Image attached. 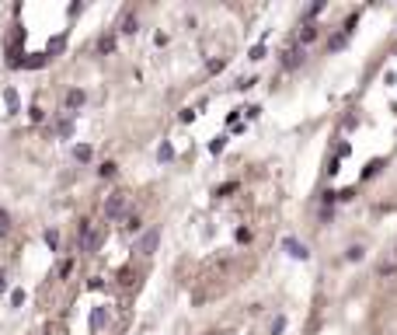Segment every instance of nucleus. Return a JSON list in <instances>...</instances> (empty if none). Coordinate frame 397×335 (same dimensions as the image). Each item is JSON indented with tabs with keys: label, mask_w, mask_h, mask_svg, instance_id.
I'll use <instances>...</instances> for the list:
<instances>
[{
	"label": "nucleus",
	"mask_w": 397,
	"mask_h": 335,
	"mask_svg": "<svg viewBox=\"0 0 397 335\" xmlns=\"http://www.w3.org/2000/svg\"><path fill=\"white\" fill-rule=\"evenodd\" d=\"M317 31H321V28H317V25H310V21H307V25L300 28V35H296V42H300V46H307V42H313V39H317Z\"/></svg>",
	"instance_id": "6"
},
{
	"label": "nucleus",
	"mask_w": 397,
	"mask_h": 335,
	"mask_svg": "<svg viewBox=\"0 0 397 335\" xmlns=\"http://www.w3.org/2000/svg\"><path fill=\"white\" fill-rule=\"evenodd\" d=\"M303 56H307V53H303L300 46H293V49H286V53H283V66H286V70H293V66H300V63H303Z\"/></svg>",
	"instance_id": "4"
},
{
	"label": "nucleus",
	"mask_w": 397,
	"mask_h": 335,
	"mask_svg": "<svg viewBox=\"0 0 397 335\" xmlns=\"http://www.w3.org/2000/svg\"><path fill=\"white\" fill-rule=\"evenodd\" d=\"M101 238H105V231L98 227V223L84 220L81 231H77V248H81V251H98V248H101Z\"/></svg>",
	"instance_id": "1"
},
{
	"label": "nucleus",
	"mask_w": 397,
	"mask_h": 335,
	"mask_svg": "<svg viewBox=\"0 0 397 335\" xmlns=\"http://www.w3.org/2000/svg\"><path fill=\"white\" fill-rule=\"evenodd\" d=\"M11 231V216H7V210H0V238H4Z\"/></svg>",
	"instance_id": "10"
},
{
	"label": "nucleus",
	"mask_w": 397,
	"mask_h": 335,
	"mask_svg": "<svg viewBox=\"0 0 397 335\" xmlns=\"http://www.w3.org/2000/svg\"><path fill=\"white\" fill-rule=\"evenodd\" d=\"M359 258H363V248H359V244L348 248V262H359Z\"/></svg>",
	"instance_id": "16"
},
{
	"label": "nucleus",
	"mask_w": 397,
	"mask_h": 335,
	"mask_svg": "<svg viewBox=\"0 0 397 335\" xmlns=\"http://www.w3.org/2000/svg\"><path fill=\"white\" fill-rule=\"evenodd\" d=\"M157 157H161V161H171V157H174V151H171V143H164V147H161V151H157Z\"/></svg>",
	"instance_id": "14"
},
{
	"label": "nucleus",
	"mask_w": 397,
	"mask_h": 335,
	"mask_svg": "<svg viewBox=\"0 0 397 335\" xmlns=\"http://www.w3.org/2000/svg\"><path fill=\"white\" fill-rule=\"evenodd\" d=\"M136 227H140V216L129 213V216H126V231H136Z\"/></svg>",
	"instance_id": "18"
},
{
	"label": "nucleus",
	"mask_w": 397,
	"mask_h": 335,
	"mask_svg": "<svg viewBox=\"0 0 397 335\" xmlns=\"http://www.w3.org/2000/svg\"><path fill=\"white\" fill-rule=\"evenodd\" d=\"M46 244L56 251V248H59V234H56V231H46Z\"/></svg>",
	"instance_id": "13"
},
{
	"label": "nucleus",
	"mask_w": 397,
	"mask_h": 335,
	"mask_svg": "<svg viewBox=\"0 0 397 335\" xmlns=\"http://www.w3.org/2000/svg\"><path fill=\"white\" fill-rule=\"evenodd\" d=\"M118 31H122V35H133V31H136V11H133V7H126V14H122V25H118Z\"/></svg>",
	"instance_id": "5"
},
{
	"label": "nucleus",
	"mask_w": 397,
	"mask_h": 335,
	"mask_svg": "<svg viewBox=\"0 0 397 335\" xmlns=\"http://www.w3.org/2000/svg\"><path fill=\"white\" fill-rule=\"evenodd\" d=\"M126 203H129V199H126V192H112V196H108V203H105V216H108V220H118V216L126 213Z\"/></svg>",
	"instance_id": "2"
},
{
	"label": "nucleus",
	"mask_w": 397,
	"mask_h": 335,
	"mask_svg": "<svg viewBox=\"0 0 397 335\" xmlns=\"http://www.w3.org/2000/svg\"><path fill=\"white\" fill-rule=\"evenodd\" d=\"M98 49H101V53H112V49H115V35H101V39H98Z\"/></svg>",
	"instance_id": "9"
},
{
	"label": "nucleus",
	"mask_w": 397,
	"mask_h": 335,
	"mask_svg": "<svg viewBox=\"0 0 397 335\" xmlns=\"http://www.w3.org/2000/svg\"><path fill=\"white\" fill-rule=\"evenodd\" d=\"M84 98H87L84 91H77V88H73V91L66 94V108H77V105H84Z\"/></svg>",
	"instance_id": "8"
},
{
	"label": "nucleus",
	"mask_w": 397,
	"mask_h": 335,
	"mask_svg": "<svg viewBox=\"0 0 397 335\" xmlns=\"http://www.w3.org/2000/svg\"><path fill=\"white\" fill-rule=\"evenodd\" d=\"M283 328H286V318H275V321H272V335H279Z\"/></svg>",
	"instance_id": "17"
},
{
	"label": "nucleus",
	"mask_w": 397,
	"mask_h": 335,
	"mask_svg": "<svg viewBox=\"0 0 397 335\" xmlns=\"http://www.w3.org/2000/svg\"><path fill=\"white\" fill-rule=\"evenodd\" d=\"M4 98H7V105H11V112H14V108H18V94H14V91H7Z\"/></svg>",
	"instance_id": "19"
},
{
	"label": "nucleus",
	"mask_w": 397,
	"mask_h": 335,
	"mask_svg": "<svg viewBox=\"0 0 397 335\" xmlns=\"http://www.w3.org/2000/svg\"><path fill=\"white\" fill-rule=\"evenodd\" d=\"M101 325H105V311H94V318H91V328H94V332H98V328H101Z\"/></svg>",
	"instance_id": "15"
},
{
	"label": "nucleus",
	"mask_w": 397,
	"mask_h": 335,
	"mask_svg": "<svg viewBox=\"0 0 397 335\" xmlns=\"http://www.w3.org/2000/svg\"><path fill=\"white\" fill-rule=\"evenodd\" d=\"M157 241H161V234H157V231H146V234L136 241V251H140V255H153Z\"/></svg>",
	"instance_id": "3"
},
{
	"label": "nucleus",
	"mask_w": 397,
	"mask_h": 335,
	"mask_svg": "<svg viewBox=\"0 0 397 335\" xmlns=\"http://www.w3.org/2000/svg\"><path fill=\"white\" fill-rule=\"evenodd\" d=\"M98 175H101V178H112V175H115V164H112V161H105V164L98 168Z\"/></svg>",
	"instance_id": "12"
},
{
	"label": "nucleus",
	"mask_w": 397,
	"mask_h": 335,
	"mask_svg": "<svg viewBox=\"0 0 397 335\" xmlns=\"http://www.w3.org/2000/svg\"><path fill=\"white\" fill-rule=\"evenodd\" d=\"M73 157H77V161H91V147H77Z\"/></svg>",
	"instance_id": "11"
},
{
	"label": "nucleus",
	"mask_w": 397,
	"mask_h": 335,
	"mask_svg": "<svg viewBox=\"0 0 397 335\" xmlns=\"http://www.w3.org/2000/svg\"><path fill=\"white\" fill-rule=\"evenodd\" d=\"M286 251H289L293 258H307V248H303L300 241H293V238H286Z\"/></svg>",
	"instance_id": "7"
}]
</instances>
